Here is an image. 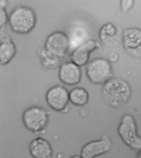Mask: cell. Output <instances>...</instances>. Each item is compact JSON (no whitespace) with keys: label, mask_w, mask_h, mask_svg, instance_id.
<instances>
[{"label":"cell","mask_w":141,"mask_h":158,"mask_svg":"<svg viewBox=\"0 0 141 158\" xmlns=\"http://www.w3.org/2000/svg\"><path fill=\"white\" fill-rule=\"evenodd\" d=\"M102 92L104 102L113 109H118L127 104L132 94L128 82L117 77L112 78L104 84Z\"/></svg>","instance_id":"obj_1"},{"label":"cell","mask_w":141,"mask_h":158,"mask_svg":"<svg viewBox=\"0 0 141 158\" xmlns=\"http://www.w3.org/2000/svg\"><path fill=\"white\" fill-rule=\"evenodd\" d=\"M8 23L13 32L26 35L31 32L36 26L37 18L32 8L20 5L15 7L10 12Z\"/></svg>","instance_id":"obj_2"},{"label":"cell","mask_w":141,"mask_h":158,"mask_svg":"<svg viewBox=\"0 0 141 158\" xmlns=\"http://www.w3.org/2000/svg\"><path fill=\"white\" fill-rule=\"evenodd\" d=\"M49 115V112L44 108L34 106L24 110L22 115L23 123L29 131L39 133L48 126Z\"/></svg>","instance_id":"obj_3"},{"label":"cell","mask_w":141,"mask_h":158,"mask_svg":"<svg viewBox=\"0 0 141 158\" xmlns=\"http://www.w3.org/2000/svg\"><path fill=\"white\" fill-rule=\"evenodd\" d=\"M118 133L123 143L133 150H141V137L138 135L135 120L130 114L121 118L118 127Z\"/></svg>","instance_id":"obj_4"},{"label":"cell","mask_w":141,"mask_h":158,"mask_svg":"<svg viewBox=\"0 0 141 158\" xmlns=\"http://www.w3.org/2000/svg\"><path fill=\"white\" fill-rule=\"evenodd\" d=\"M86 74L93 84L103 85L113 77L110 63L104 58H94L87 64Z\"/></svg>","instance_id":"obj_5"},{"label":"cell","mask_w":141,"mask_h":158,"mask_svg":"<svg viewBox=\"0 0 141 158\" xmlns=\"http://www.w3.org/2000/svg\"><path fill=\"white\" fill-rule=\"evenodd\" d=\"M46 100L48 106L55 111L65 113L69 110V92L61 85L53 86L47 91Z\"/></svg>","instance_id":"obj_6"},{"label":"cell","mask_w":141,"mask_h":158,"mask_svg":"<svg viewBox=\"0 0 141 158\" xmlns=\"http://www.w3.org/2000/svg\"><path fill=\"white\" fill-rule=\"evenodd\" d=\"M70 46L68 35L63 31H56L46 39L44 48L53 55L63 59L68 52Z\"/></svg>","instance_id":"obj_7"},{"label":"cell","mask_w":141,"mask_h":158,"mask_svg":"<svg viewBox=\"0 0 141 158\" xmlns=\"http://www.w3.org/2000/svg\"><path fill=\"white\" fill-rule=\"evenodd\" d=\"M112 142L109 136L104 135L100 139L92 141L82 147L81 156L83 158H95L110 151Z\"/></svg>","instance_id":"obj_8"},{"label":"cell","mask_w":141,"mask_h":158,"mask_svg":"<svg viewBox=\"0 0 141 158\" xmlns=\"http://www.w3.org/2000/svg\"><path fill=\"white\" fill-rule=\"evenodd\" d=\"M102 46L98 41L89 40L74 50L70 56V61L79 67L88 63L91 53L96 50H101Z\"/></svg>","instance_id":"obj_9"},{"label":"cell","mask_w":141,"mask_h":158,"mask_svg":"<svg viewBox=\"0 0 141 158\" xmlns=\"http://www.w3.org/2000/svg\"><path fill=\"white\" fill-rule=\"evenodd\" d=\"M59 80L64 84L75 85L80 83L82 78V71L80 67L72 61L63 63L58 69Z\"/></svg>","instance_id":"obj_10"},{"label":"cell","mask_w":141,"mask_h":158,"mask_svg":"<svg viewBox=\"0 0 141 158\" xmlns=\"http://www.w3.org/2000/svg\"><path fill=\"white\" fill-rule=\"evenodd\" d=\"M124 48L132 56L141 55V30L135 28L126 29L122 38Z\"/></svg>","instance_id":"obj_11"},{"label":"cell","mask_w":141,"mask_h":158,"mask_svg":"<svg viewBox=\"0 0 141 158\" xmlns=\"http://www.w3.org/2000/svg\"><path fill=\"white\" fill-rule=\"evenodd\" d=\"M29 151L34 158H52L53 150L47 139L37 137L32 139L29 146Z\"/></svg>","instance_id":"obj_12"},{"label":"cell","mask_w":141,"mask_h":158,"mask_svg":"<svg viewBox=\"0 0 141 158\" xmlns=\"http://www.w3.org/2000/svg\"><path fill=\"white\" fill-rule=\"evenodd\" d=\"M17 48L14 42L8 34L1 32L0 43L1 65L4 66L9 64L15 56Z\"/></svg>","instance_id":"obj_13"},{"label":"cell","mask_w":141,"mask_h":158,"mask_svg":"<svg viewBox=\"0 0 141 158\" xmlns=\"http://www.w3.org/2000/svg\"><path fill=\"white\" fill-rule=\"evenodd\" d=\"M117 27L113 24L109 23L102 27L99 31V38L102 42L108 45L116 43L118 36Z\"/></svg>","instance_id":"obj_14"},{"label":"cell","mask_w":141,"mask_h":158,"mask_svg":"<svg viewBox=\"0 0 141 158\" xmlns=\"http://www.w3.org/2000/svg\"><path fill=\"white\" fill-rule=\"evenodd\" d=\"M38 56L42 65L47 69H55L63 64L62 59L53 55L44 47L39 51Z\"/></svg>","instance_id":"obj_15"},{"label":"cell","mask_w":141,"mask_h":158,"mask_svg":"<svg viewBox=\"0 0 141 158\" xmlns=\"http://www.w3.org/2000/svg\"><path fill=\"white\" fill-rule=\"evenodd\" d=\"M69 99L73 105L83 106L88 102L89 94L87 90L83 87H75L69 92Z\"/></svg>","instance_id":"obj_16"},{"label":"cell","mask_w":141,"mask_h":158,"mask_svg":"<svg viewBox=\"0 0 141 158\" xmlns=\"http://www.w3.org/2000/svg\"><path fill=\"white\" fill-rule=\"evenodd\" d=\"M8 18L6 8L0 7V29L1 32L4 31L7 23L8 22Z\"/></svg>","instance_id":"obj_17"},{"label":"cell","mask_w":141,"mask_h":158,"mask_svg":"<svg viewBox=\"0 0 141 158\" xmlns=\"http://www.w3.org/2000/svg\"><path fill=\"white\" fill-rule=\"evenodd\" d=\"M134 1H120V7L122 12H125L129 10L133 6Z\"/></svg>","instance_id":"obj_18"},{"label":"cell","mask_w":141,"mask_h":158,"mask_svg":"<svg viewBox=\"0 0 141 158\" xmlns=\"http://www.w3.org/2000/svg\"><path fill=\"white\" fill-rule=\"evenodd\" d=\"M109 60L111 62H115L118 60V55L115 53H111L109 55Z\"/></svg>","instance_id":"obj_19"},{"label":"cell","mask_w":141,"mask_h":158,"mask_svg":"<svg viewBox=\"0 0 141 158\" xmlns=\"http://www.w3.org/2000/svg\"><path fill=\"white\" fill-rule=\"evenodd\" d=\"M7 1L6 0H1L0 1V7H2V8H5L7 7Z\"/></svg>","instance_id":"obj_20"},{"label":"cell","mask_w":141,"mask_h":158,"mask_svg":"<svg viewBox=\"0 0 141 158\" xmlns=\"http://www.w3.org/2000/svg\"><path fill=\"white\" fill-rule=\"evenodd\" d=\"M70 158H83L81 156L75 155Z\"/></svg>","instance_id":"obj_21"},{"label":"cell","mask_w":141,"mask_h":158,"mask_svg":"<svg viewBox=\"0 0 141 158\" xmlns=\"http://www.w3.org/2000/svg\"><path fill=\"white\" fill-rule=\"evenodd\" d=\"M137 158H141V150L139 151L137 154Z\"/></svg>","instance_id":"obj_22"}]
</instances>
